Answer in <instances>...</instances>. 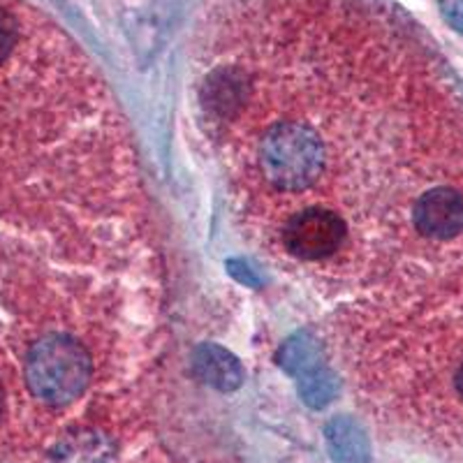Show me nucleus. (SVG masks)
<instances>
[{
    "mask_svg": "<svg viewBox=\"0 0 463 463\" xmlns=\"http://www.w3.org/2000/svg\"><path fill=\"white\" fill-rule=\"evenodd\" d=\"M26 384L43 403L61 408L80 399L90 378V362L84 347L70 336L52 334L37 341L26 357Z\"/></svg>",
    "mask_w": 463,
    "mask_h": 463,
    "instance_id": "1",
    "label": "nucleus"
},
{
    "mask_svg": "<svg viewBox=\"0 0 463 463\" xmlns=\"http://www.w3.org/2000/svg\"><path fill=\"white\" fill-rule=\"evenodd\" d=\"M412 221L424 237L452 239L463 230V197L452 188H433L415 202Z\"/></svg>",
    "mask_w": 463,
    "mask_h": 463,
    "instance_id": "4",
    "label": "nucleus"
},
{
    "mask_svg": "<svg viewBox=\"0 0 463 463\" xmlns=\"http://www.w3.org/2000/svg\"><path fill=\"white\" fill-rule=\"evenodd\" d=\"M325 153L313 130L299 123H279L264 132L260 165L271 185L285 193L304 190L320 176Z\"/></svg>",
    "mask_w": 463,
    "mask_h": 463,
    "instance_id": "2",
    "label": "nucleus"
},
{
    "mask_svg": "<svg viewBox=\"0 0 463 463\" xmlns=\"http://www.w3.org/2000/svg\"><path fill=\"white\" fill-rule=\"evenodd\" d=\"M19 43V19L10 10L0 7V65L14 52Z\"/></svg>",
    "mask_w": 463,
    "mask_h": 463,
    "instance_id": "5",
    "label": "nucleus"
},
{
    "mask_svg": "<svg viewBox=\"0 0 463 463\" xmlns=\"http://www.w3.org/2000/svg\"><path fill=\"white\" fill-rule=\"evenodd\" d=\"M454 384H457V392H458V394H461V399H463V364H461V366H458L457 380H454Z\"/></svg>",
    "mask_w": 463,
    "mask_h": 463,
    "instance_id": "8",
    "label": "nucleus"
},
{
    "mask_svg": "<svg viewBox=\"0 0 463 463\" xmlns=\"http://www.w3.org/2000/svg\"><path fill=\"white\" fill-rule=\"evenodd\" d=\"M3 411H5V392H3V384H0V417H3Z\"/></svg>",
    "mask_w": 463,
    "mask_h": 463,
    "instance_id": "9",
    "label": "nucleus"
},
{
    "mask_svg": "<svg viewBox=\"0 0 463 463\" xmlns=\"http://www.w3.org/2000/svg\"><path fill=\"white\" fill-rule=\"evenodd\" d=\"M347 237L345 222L326 209H306L295 213L283 227V243L299 260L332 258Z\"/></svg>",
    "mask_w": 463,
    "mask_h": 463,
    "instance_id": "3",
    "label": "nucleus"
},
{
    "mask_svg": "<svg viewBox=\"0 0 463 463\" xmlns=\"http://www.w3.org/2000/svg\"><path fill=\"white\" fill-rule=\"evenodd\" d=\"M200 364L206 369V375H209L211 371H218V373H221V383L239 378L237 364L232 362L225 353L216 350V347H209V350H204V357L200 359Z\"/></svg>",
    "mask_w": 463,
    "mask_h": 463,
    "instance_id": "6",
    "label": "nucleus"
},
{
    "mask_svg": "<svg viewBox=\"0 0 463 463\" xmlns=\"http://www.w3.org/2000/svg\"><path fill=\"white\" fill-rule=\"evenodd\" d=\"M448 16L457 24V26H461L463 31V0H452V3H448Z\"/></svg>",
    "mask_w": 463,
    "mask_h": 463,
    "instance_id": "7",
    "label": "nucleus"
}]
</instances>
